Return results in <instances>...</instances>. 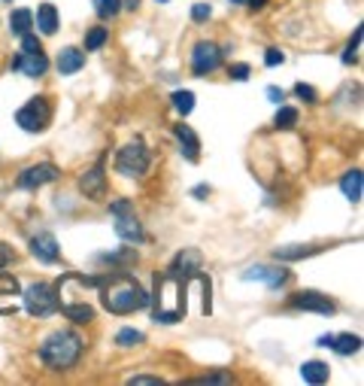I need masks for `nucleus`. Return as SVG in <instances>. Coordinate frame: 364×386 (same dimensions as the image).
I'll return each mask as SVG.
<instances>
[{"label": "nucleus", "instance_id": "27", "mask_svg": "<svg viewBox=\"0 0 364 386\" xmlns=\"http://www.w3.org/2000/svg\"><path fill=\"white\" fill-rule=\"evenodd\" d=\"M273 125L282 128V131L295 128V125H298V110H295V107H279V110H277V119H273Z\"/></svg>", "mask_w": 364, "mask_h": 386}, {"label": "nucleus", "instance_id": "6", "mask_svg": "<svg viewBox=\"0 0 364 386\" xmlns=\"http://www.w3.org/2000/svg\"><path fill=\"white\" fill-rule=\"evenodd\" d=\"M109 213H113V219H116V235L121 240H128V243H140L143 240V226H140V219H137V213H134V204L125 198H119L109 204Z\"/></svg>", "mask_w": 364, "mask_h": 386}, {"label": "nucleus", "instance_id": "14", "mask_svg": "<svg viewBox=\"0 0 364 386\" xmlns=\"http://www.w3.org/2000/svg\"><path fill=\"white\" fill-rule=\"evenodd\" d=\"M13 70H18L22 76H30V79H37V76H43L46 70H49V58L43 52H18L13 58V64H9Z\"/></svg>", "mask_w": 364, "mask_h": 386}, {"label": "nucleus", "instance_id": "43", "mask_svg": "<svg viewBox=\"0 0 364 386\" xmlns=\"http://www.w3.org/2000/svg\"><path fill=\"white\" fill-rule=\"evenodd\" d=\"M265 4H267V0H246V6H252V9H261Z\"/></svg>", "mask_w": 364, "mask_h": 386}, {"label": "nucleus", "instance_id": "1", "mask_svg": "<svg viewBox=\"0 0 364 386\" xmlns=\"http://www.w3.org/2000/svg\"><path fill=\"white\" fill-rule=\"evenodd\" d=\"M100 304L116 313V317H125V313H134V310H143L149 304V296L140 283L131 277V274H116L109 280H100Z\"/></svg>", "mask_w": 364, "mask_h": 386}, {"label": "nucleus", "instance_id": "3", "mask_svg": "<svg viewBox=\"0 0 364 386\" xmlns=\"http://www.w3.org/2000/svg\"><path fill=\"white\" fill-rule=\"evenodd\" d=\"M179 320H186V280L167 271L155 280V322L174 326Z\"/></svg>", "mask_w": 364, "mask_h": 386}, {"label": "nucleus", "instance_id": "12", "mask_svg": "<svg viewBox=\"0 0 364 386\" xmlns=\"http://www.w3.org/2000/svg\"><path fill=\"white\" fill-rule=\"evenodd\" d=\"M58 177H61V170L55 165H49V161H43V165L25 168L22 174H18V186L22 189H40V186H46V182H55Z\"/></svg>", "mask_w": 364, "mask_h": 386}, {"label": "nucleus", "instance_id": "11", "mask_svg": "<svg viewBox=\"0 0 364 386\" xmlns=\"http://www.w3.org/2000/svg\"><path fill=\"white\" fill-rule=\"evenodd\" d=\"M200 268H204V256H200V250L186 247L182 252H176L174 265H170V274H176V277H182V280H195L200 274Z\"/></svg>", "mask_w": 364, "mask_h": 386}, {"label": "nucleus", "instance_id": "22", "mask_svg": "<svg viewBox=\"0 0 364 386\" xmlns=\"http://www.w3.org/2000/svg\"><path fill=\"white\" fill-rule=\"evenodd\" d=\"M37 28L43 30L46 37H52L58 30V9H55V4H43L37 9Z\"/></svg>", "mask_w": 364, "mask_h": 386}, {"label": "nucleus", "instance_id": "42", "mask_svg": "<svg viewBox=\"0 0 364 386\" xmlns=\"http://www.w3.org/2000/svg\"><path fill=\"white\" fill-rule=\"evenodd\" d=\"M331 341H334V334H322V338H319V347H331Z\"/></svg>", "mask_w": 364, "mask_h": 386}, {"label": "nucleus", "instance_id": "9", "mask_svg": "<svg viewBox=\"0 0 364 386\" xmlns=\"http://www.w3.org/2000/svg\"><path fill=\"white\" fill-rule=\"evenodd\" d=\"M222 64V52L216 43H198L191 52V74L195 76H207Z\"/></svg>", "mask_w": 364, "mask_h": 386}, {"label": "nucleus", "instance_id": "23", "mask_svg": "<svg viewBox=\"0 0 364 386\" xmlns=\"http://www.w3.org/2000/svg\"><path fill=\"white\" fill-rule=\"evenodd\" d=\"M30 28H34V13H30V9H13V13H9V30H13L16 37L30 34Z\"/></svg>", "mask_w": 364, "mask_h": 386}, {"label": "nucleus", "instance_id": "46", "mask_svg": "<svg viewBox=\"0 0 364 386\" xmlns=\"http://www.w3.org/2000/svg\"><path fill=\"white\" fill-rule=\"evenodd\" d=\"M228 4H246V0H228Z\"/></svg>", "mask_w": 364, "mask_h": 386}, {"label": "nucleus", "instance_id": "31", "mask_svg": "<svg viewBox=\"0 0 364 386\" xmlns=\"http://www.w3.org/2000/svg\"><path fill=\"white\" fill-rule=\"evenodd\" d=\"M358 46H361V28H356V37L349 40L346 52H343V64H356V61H358Z\"/></svg>", "mask_w": 364, "mask_h": 386}, {"label": "nucleus", "instance_id": "45", "mask_svg": "<svg viewBox=\"0 0 364 386\" xmlns=\"http://www.w3.org/2000/svg\"><path fill=\"white\" fill-rule=\"evenodd\" d=\"M121 6H128V9H137V6H140V0H121Z\"/></svg>", "mask_w": 364, "mask_h": 386}, {"label": "nucleus", "instance_id": "37", "mask_svg": "<svg viewBox=\"0 0 364 386\" xmlns=\"http://www.w3.org/2000/svg\"><path fill=\"white\" fill-rule=\"evenodd\" d=\"M249 74H252V70H249V64H234V67H231V76H234L237 83H246V79H249Z\"/></svg>", "mask_w": 364, "mask_h": 386}, {"label": "nucleus", "instance_id": "29", "mask_svg": "<svg viewBox=\"0 0 364 386\" xmlns=\"http://www.w3.org/2000/svg\"><path fill=\"white\" fill-rule=\"evenodd\" d=\"M95 13L100 18H116L121 13V0H95Z\"/></svg>", "mask_w": 364, "mask_h": 386}, {"label": "nucleus", "instance_id": "18", "mask_svg": "<svg viewBox=\"0 0 364 386\" xmlns=\"http://www.w3.org/2000/svg\"><path fill=\"white\" fill-rule=\"evenodd\" d=\"M174 134H176V140H179V146H182V156H186L188 161H198L200 158V140H198V134L191 131V125H179L174 128Z\"/></svg>", "mask_w": 364, "mask_h": 386}, {"label": "nucleus", "instance_id": "21", "mask_svg": "<svg viewBox=\"0 0 364 386\" xmlns=\"http://www.w3.org/2000/svg\"><path fill=\"white\" fill-rule=\"evenodd\" d=\"M328 374H331V368L322 359H310V362L301 365V378L307 380V383H325Z\"/></svg>", "mask_w": 364, "mask_h": 386}, {"label": "nucleus", "instance_id": "10", "mask_svg": "<svg viewBox=\"0 0 364 386\" xmlns=\"http://www.w3.org/2000/svg\"><path fill=\"white\" fill-rule=\"evenodd\" d=\"M289 308H295V310H313V313H334L337 310V304H334L328 296H319V292H313V289H303V292H295V296L289 298Z\"/></svg>", "mask_w": 364, "mask_h": 386}, {"label": "nucleus", "instance_id": "36", "mask_svg": "<svg viewBox=\"0 0 364 386\" xmlns=\"http://www.w3.org/2000/svg\"><path fill=\"white\" fill-rule=\"evenodd\" d=\"M22 52H43V46H40V40L34 34H25L22 37Z\"/></svg>", "mask_w": 364, "mask_h": 386}, {"label": "nucleus", "instance_id": "44", "mask_svg": "<svg viewBox=\"0 0 364 386\" xmlns=\"http://www.w3.org/2000/svg\"><path fill=\"white\" fill-rule=\"evenodd\" d=\"M195 195H198V198H204V195H210V186H198V189H195Z\"/></svg>", "mask_w": 364, "mask_h": 386}, {"label": "nucleus", "instance_id": "19", "mask_svg": "<svg viewBox=\"0 0 364 386\" xmlns=\"http://www.w3.org/2000/svg\"><path fill=\"white\" fill-rule=\"evenodd\" d=\"M83 67H85V52H79V49H73V46L61 49V55H58V74L61 76H70V74H76V70H83Z\"/></svg>", "mask_w": 364, "mask_h": 386}, {"label": "nucleus", "instance_id": "2", "mask_svg": "<svg viewBox=\"0 0 364 386\" xmlns=\"http://www.w3.org/2000/svg\"><path fill=\"white\" fill-rule=\"evenodd\" d=\"M85 350V341L79 338L76 332H55L49 334V338L43 341V347H40V359H43V365L49 371H70L73 365L79 362V356H83Z\"/></svg>", "mask_w": 364, "mask_h": 386}, {"label": "nucleus", "instance_id": "24", "mask_svg": "<svg viewBox=\"0 0 364 386\" xmlns=\"http://www.w3.org/2000/svg\"><path fill=\"white\" fill-rule=\"evenodd\" d=\"M331 350L340 353V356H352V353L361 350V338H358V334H349V332L346 334H334Z\"/></svg>", "mask_w": 364, "mask_h": 386}, {"label": "nucleus", "instance_id": "28", "mask_svg": "<svg viewBox=\"0 0 364 386\" xmlns=\"http://www.w3.org/2000/svg\"><path fill=\"white\" fill-rule=\"evenodd\" d=\"M107 40H109V30L107 28H91L88 34H85V49H88V52H97Z\"/></svg>", "mask_w": 364, "mask_h": 386}, {"label": "nucleus", "instance_id": "20", "mask_svg": "<svg viewBox=\"0 0 364 386\" xmlns=\"http://www.w3.org/2000/svg\"><path fill=\"white\" fill-rule=\"evenodd\" d=\"M340 192L352 201V204H358V201H361V192H364V177H361V170H349V174H343V180H340Z\"/></svg>", "mask_w": 364, "mask_h": 386}, {"label": "nucleus", "instance_id": "35", "mask_svg": "<svg viewBox=\"0 0 364 386\" xmlns=\"http://www.w3.org/2000/svg\"><path fill=\"white\" fill-rule=\"evenodd\" d=\"M210 16H212L210 4H195V6H191V18H195V22H207Z\"/></svg>", "mask_w": 364, "mask_h": 386}, {"label": "nucleus", "instance_id": "40", "mask_svg": "<svg viewBox=\"0 0 364 386\" xmlns=\"http://www.w3.org/2000/svg\"><path fill=\"white\" fill-rule=\"evenodd\" d=\"M16 259V252H13V247H6V243H0V271H4L9 262Z\"/></svg>", "mask_w": 364, "mask_h": 386}, {"label": "nucleus", "instance_id": "13", "mask_svg": "<svg viewBox=\"0 0 364 386\" xmlns=\"http://www.w3.org/2000/svg\"><path fill=\"white\" fill-rule=\"evenodd\" d=\"M18 298H22V286L13 274L0 271V317H13L18 310Z\"/></svg>", "mask_w": 364, "mask_h": 386}, {"label": "nucleus", "instance_id": "38", "mask_svg": "<svg viewBox=\"0 0 364 386\" xmlns=\"http://www.w3.org/2000/svg\"><path fill=\"white\" fill-rule=\"evenodd\" d=\"M286 61V55L279 52V49H267V55H265V64L267 67H277V64H282Z\"/></svg>", "mask_w": 364, "mask_h": 386}, {"label": "nucleus", "instance_id": "30", "mask_svg": "<svg viewBox=\"0 0 364 386\" xmlns=\"http://www.w3.org/2000/svg\"><path fill=\"white\" fill-rule=\"evenodd\" d=\"M174 107L182 116H188L191 110H195V95H191V91H174Z\"/></svg>", "mask_w": 364, "mask_h": 386}, {"label": "nucleus", "instance_id": "5", "mask_svg": "<svg viewBox=\"0 0 364 386\" xmlns=\"http://www.w3.org/2000/svg\"><path fill=\"white\" fill-rule=\"evenodd\" d=\"M22 301L30 317H52L58 310V289L52 283H30L22 292Z\"/></svg>", "mask_w": 364, "mask_h": 386}, {"label": "nucleus", "instance_id": "17", "mask_svg": "<svg viewBox=\"0 0 364 386\" xmlns=\"http://www.w3.org/2000/svg\"><path fill=\"white\" fill-rule=\"evenodd\" d=\"M291 274L286 268H265V265H255V268H249L246 274H243V280H265L267 283V289H279V286H286Z\"/></svg>", "mask_w": 364, "mask_h": 386}, {"label": "nucleus", "instance_id": "16", "mask_svg": "<svg viewBox=\"0 0 364 386\" xmlns=\"http://www.w3.org/2000/svg\"><path fill=\"white\" fill-rule=\"evenodd\" d=\"M30 252H34V256H37L40 262L52 265V262H58V256H61V247H58L55 235H49V231H43V235H34V238H30Z\"/></svg>", "mask_w": 364, "mask_h": 386}, {"label": "nucleus", "instance_id": "32", "mask_svg": "<svg viewBox=\"0 0 364 386\" xmlns=\"http://www.w3.org/2000/svg\"><path fill=\"white\" fill-rule=\"evenodd\" d=\"M137 252L134 250H121V252H107V256H100V262H109V265H116V262H134Z\"/></svg>", "mask_w": 364, "mask_h": 386}, {"label": "nucleus", "instance_id": "34", "mask_svg": "<svg viewBox=\"0 0 364 386\" xmlns=\"http://www.w3.org/2000/svg\"><path fill=\"white\" fill-rule=\"evenodd\" d=\"M295 95H298L301 100H307V104H316V100H319L316 88H313V86H303V83H298V86H295Z\"/></svg>", "mask_w": 364, "mask_h": 386}, {"label": "nucleus", "instance_id": "41", "mask_svg": "<svg viewBox=\"0 0 364 386\" xmlns=\"http://www.w3.org/2000/svg\"><path fill=\"white\" fill-rule=\"evenodd\" d=\"M267 98L273 100V104H279V100H282V88H277V86H270V88H267Z\"/></svg>", "mask_w": 364, "mask_h": 386}, {"label": "nucleus", "instance_id": "39", "mask_svg": "<svg viewBox=\"0 0 364 386\" xmlns=\"http://www.w3.org/2000/svg\"><path fill=\"white\" fill-rule=\"evenodd\" d=\"M228 380H231L228 374H207V378H198V380H191V383L204 386V383H228Z\"/></svg>", "mask_w": 364, "mask_h": 386}, {"label": "nucleus", "instance_id": "47", "mask_svg": "<svg viewBox=\"0 0 364 386\" xmlns=\"http://www.w3.org/2000/svg\"><path fill=\"white\" fill-rule=\"evenodd\" d=\"M155 4H167V0H155Z\"/></svg>", "mask_w": 364, "mask_h": 386}, {"label": "nucleus", "instance_id": "26", "mask_svg": "<svg viewBox=\"0 0 364 386\" xmlns=\"http://www.w3.org/2000/svg\"><path fill=\"white\" fill-rule=\"evenodd\" d=\"M143 341H146V334H143V332H137V329H121V332L116 334V344H119V347H125V350L140 347Z\"/></svg>", "mask_w": 364, "mask_h": 386}, {"label": "nucleus", "instance_id": "48", "mask_svg": "<svg viewBox=\"0 0 364 386\" xmlns=\"http://www.w3.org/2000/svg\"><path fill=\"white\" fill-rule=\"evenodd\" d=\"M6 4H9V0H6Z\"/></svg>", "mask_w": 364, "mask_h": 386}, {"label": "nucleus", "instance_id": "33", "mask_svg": "<svg viewBox=\"0 0 364 386\" xmlns=\"http://www.w3.org/2000/svg\"><path fill=\"white\" fill-rule=\"evenodd\" d=\"M164 380L161 378H152V374H134V378L128 380V386H161Z\"/></svg>", "mask_w": 364, "mask_h": 386}, {"label": "nucleus", "instance_id": "7", "mask_svg": "<svg viewBox=\"0 0 364 386\" xmlns=\"http://www.w3.org/2000/svg\"><path fill=\"white\" fill-rule=\"evenodd\" d=\"M149 165H152L149 149L140 144V140H134V144H128V146H121L119 156H116V170H119V174H125V177H143L146 170H149Z\"/></svg>", "mask_w": 364, "mask_h": 386}, {"label": "nucleus", "instance_id": "4", "mask_svg": "<svg viewBox=\"0 0 364 386\" xmlns=\"http://www.w3.org/2000/svg\"><path fill=\"white\" fill-rule=\"evenodd\" d=\"M97 277H79V292H73V286L61 277V286H58V310H64L67 320L79 322V326H85V322L95 320V308L85 301V289L88 286H97Z\"/></svg>", "mask_w": 364, "mask_h": 386}, {"label": "nucleus", "instance_id": "15", "mask_svg": "<svg viewBox=\"0 0 364 386\" xmlns=\"http://www.w3.org/2000/svg\"><path fill=\"white\" fill-rule=\"evenodd\" d=\"M79 189L85 192L88 198H95V201H100L107 195V174H104V161H97L91 170H85L83 174V180H79Z\"/></svg>", "mask_w": 364, "mask_h": 386}, {"label": "nucleus", "instance_id": "25", "mask_svg": "<svg viewBox=\"0 0 364 386\" xmlns=\"http://www.w3.org/2000/svg\"><path fill=\"white\" fill-rule=\"evenodd\" d=\"M313 252H319V247H301V243H291V247H277V250H273V259L298 262V259L313 256Z\"/></svg>", "mask_w": 364, "mask_h": 386}, {"label": "nucleus", "instance_id": "8", "mask_svg": "<svg viewBox=\"0 0 364 386\" xmlns=\"http://www.w3.org/2000/svg\"><path fill=\"white\" fill-rule=\"evenodd\" d=\"M49 119H52V107H49L46 98H34L28 100V104L16 113V122L22 125L25 131H30V134H37V131H43L49 125Z\"/></svg>", "mask_w": 364, "mask_h": 386}]
</instances>
